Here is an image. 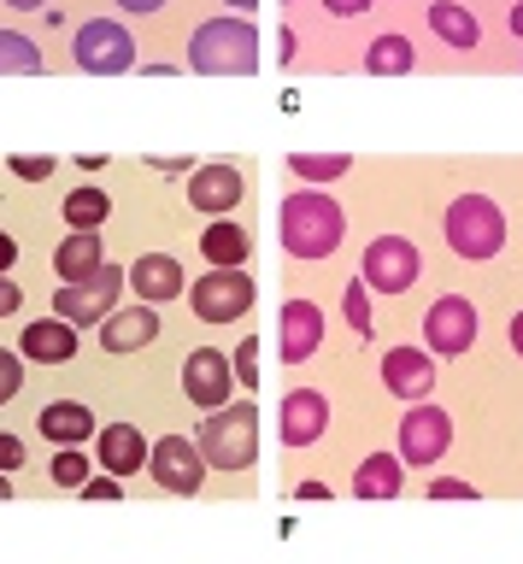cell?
<instances>
[{
    "label": "cell",
    "instance_id": "11",
    "mask_svg": "<svg viewBox=\"0 0 523 564\" xmlns=\"http://www.w3.org/2000/svg\"><path fill=\"white\" fill-rule=\"evenodd\" d=\"M148 470L165 494H200L206 488V458L188 435H160L148 441Z\"/></svg>",
    "mask_w": 523,
    "mask_h": 564
},
{
    "label": "cell",
    "instance_id": "29",
    "mask_svg": "<svg viewBox=\"0 0 523 564\" xmlns=\"http://www.w3.org/2000/svg\"><path fill=\"white\" fill-rule=\"evenodd\" d=\"M288 171L301 176V183L324 188V183H336V176L353 171V159H347V153H288Z\"/></svg>",
    "mask_w": 523,
    "mask_h": 564
},
{
    "label": "cell",
    "instance_id": "4",
    "mask_svg": "<svg viewBox=\"0 0 523 564\" xmlns=\"http://www.w3.org/2000/svg\"><path fill=\"white\" fill-rule=\"evenodd\" d=\"M442 236H447V247L459 259H470V264H482V259H494L500 247H505V212L488 200V194H477V188H465L459 200L447 206V218H442Z\"/></svg>",
    "mask_w": 523,
    "mask_h": 564
},
{
    "label": "cell",
    "instance_id": "5",
    "mask_svg": "<svg viewBox=\"0 0 523 564\" xmlns=\"http://www.w3.org/2000/svg\"><path fill=\"white\" fill-rule=\"evenodd\" d=\"M72 59L89 77H124V70H135V35L118 18H89L72 35Z\"/></svg>",
    "mask_w": 523,
    "mask_h": 564
},
{
    "label": "cell",
    "instance_id": "43",
    "mask_svg": "<svg viewBox=\"0 0 523 564\" xmlns=\"http://www.w3.org/2000/svg\"><path fill=\"white\" fill-rule=\"evenodd\" d=\"M505 335H512V352L523 359V312H512V324H505Z\"/></svg>",
    "mask_w": 523,
    "mask_h": 564
},
{
    "label": "cell",
    "instance_id": "1",
    "mask_svg": "<svg viewBox=\"0 0 523 564\" xmlns=\"http://www.w3.org/2000/svg\"><path fill=\"white\" fill-rule=\"evenodd\" d=\"M341 236H347V212L336 206V194H324V188L283 194V206H276V241H283L288 259L318 264L341 247Z\"/></svg>",
    "mask_w": 523,
    "mask_h": 564
},
{
    "label": "cell",
    "instance_id": "3",
    "mask_svg": "<svg viewBox=\"0 0 523 564\" xmlns=\"http://www.w3.org/2000/svg\"><path fill=\"white\" fill-rule=\"evenodd\" d=\"M195 447L206 458V470H253V458H259V405L230 400V405H218V412H206Z\"/></svg>",
    "mask_w": 523,
    "mask_h": 564
},
{
    "label": "cell",
    "instance_id": "45",
    "mask_svg": "<svg viewBox=\"0 0 523 564\" xmlns=\"http://www.w3.org/2000/svg\"><path fill=\"white\" fill-rule=\"evenodd\" d=\"M7 7H12V12H42L47 0H7Z\"/></svg>",
    "mask_w": 523,
    "mask_h": 564
},
{
    "label": "cell",
    "instance_id": "21",
    "mask_svg": "<svg viewBox=\"0 0 523 564\" xmlns=\"http://www.w3.org/2000/svg\"><path fill=\"white\" fill-rule=\"evenodd\" d=\"M36 430L54 447H83V441H95V412L83 400H47L36 412Z\"/></svg>",
    "mask_w": 523,
    "mask_h": 564
},
{
    "label": "cell",
    "instance_id": "44",
    "mask_svg": "<svg viewBox=\"0 0 523 564\" xmlns=\"http://www.w3.org/2000/svg\"><path fill=\"white\" fill-rule=\"evenodd\" d=\"M276 53H283V59H294V30H288V24L276 30Z\"/></svg>",
    "mask_w": 523,
    "mask_h": 564
},
{
    "label": "cell",
    "instance_id": "34",
    "mask_svg": "<svg viewBox=\"0 0 523 564\" xmlns=\"http://www.w3.org/2000/svg\"><path fill=\"white\" fill-rule=\"evenodd\" d=\"M19 388H24V359L12 347H0V405L19 400Z\"/></svg>",
    "mask_w": 523,
    "mask_h": 564
},
{
    "label": "cell",
    "instance_id": "19",
    "mask_svg": "<svg viewBox=\"0 0 523 564\" xmlns=\"http://www.w3.org/2000/svg\"><path fill=\"white\" fill-rule=\"evenodd\" d=\"M95 458H100V470H107V476L124 482V476H135L148 465V441H142L135 423H107V430L95 435Z\"/></svg>",
    "mask_w": 523,
    "mask_h": 564
},
{
    "label": "cell",
    "instance_id": "49",
    "mask_svg": "<svg viewBox=\"0 0 523 564\" xmlns=\"http://www.w3.org/2000/svg\"><path fill=\"white\" fill-rule=\"evenodd\" d=\"M283 7H288V0H283Z\"/></svg>",
    "mask_w": 523,
    "mask_h": 564
},
{
    "label": "cell",
    "instance_id": "32",
    "mask_svg": "<svg viewBox=\"0 0 523 564\" xmlns=\"http://www.w3.org/2000/svg\"><path fill=\"white\" fill-rule=\"evenodd\" d=\"M230 370H236V382H241V388H259V335H241V347H236Z\"/></svg>",
    "mask_w": 523,
    "mask_h": 564
},
{
    "label": "cell",
    "instance_id": "48",
    "mask_svg": "<svg viewBox=\"0 0 523 564\" xmlns=\"http://www.w3.org/2000/svg\"><path fill=\"white\" fill-rule=\"evenodd\" d=\"M0 500H12V482H7V476H0Z\"/></svg>",
    "mask_w": 523,
    "mask_h": 564
},
{
    "label": "cell",
    "instance_id": "31",
    "mask_svg": "<svg viewBox=\"0 0 523 564\" xmlns=\"http://www.w3.org/2000/svg\"><path fill=\"white\" fill-rule=\"evenodd\" d=\"M89 458H83L77 447H59V458H54V482L59 488H83V482H89Z\"/></svg>",
    "mask_w": 523,
    "mask_h": 564
},
{
    "label": "cell",
    "instance_id": "33",
    "mask_svg": "<svg viewBox=\"0 0 523 564\" xmlns=\"http://www.w3.org/2000/svg\"><path fill=\"white\" fill-rule=\"evenodd\" d=\"M7 165H12L19 183H47V176H54V159H47V153H12Z\"/></svg>",
    "mask_w": 523,
    "mask_h": 564
},
{
    "label": "cell",
    "instance_id": "42",
    "mask_svg": "<svg viewBox=\"0 0 523 564\" xmlns=\"http://www.w3.org/2000/svg\"><path fill=\"white\" fill-rule=\"evenodd\" d=\"M294 500H329V488L318 482V476H312V482H301V488H294Z\"/></svg>",
    "mask_w": 523,
    "mask_h": 564
},
{
    "label": "cell",
    "instance_id": "15",
    "mask_svg": "<svg viewBox=\"0 0 523 564\" xmlns=\"http://www.w3.org/2000/svg\"><path fill=\"white\" fill-rule=\"evenodd\" d=\"M324 430H329V400L318 394V388H288L283 412H276L283 447H312V441H324Z\"/></svg>",
    "mask_w": 523,
    "mask_h": 564
},
{
    "label": "cell",
    "instance_id": "10",
    "mask_svg": "<svg viewBox=\"0 0 523 564\" xmlns=\"http://www.w3.org/2000/svg\"><path fill=\"white\" fill-rule=\"evenodd\" d=\"M453 447V417L442 412V405H406V417H400V465H412V470H429V465H442Z\"/></svg>",
    "mask_w": 523,
    "mask_h": 564
},
{
    "label": "cell",
    "instance_id": "46",
    "mask_svg": "<svg viewBox=\"0 0 523 564\" xmlns=\"http://www.w3.org/2000/svg\"><path fill=\"white\" fill-rule=\"evenodd\" d=\"M224 7H230V12H236V18H248V12H253V7H259V0H224Z\"/></svg>",
    "mask_w": 523,
    "mask_h": 564
},
{
    "label": "cell",
    "instance_id": "18",
    "mask_svg": "<svg viewBox=\"0 0 523 564\" xmlns=\"http://www.w3.org/2000/svg\"><path fill=\"white\" fill-rule=\"evenodd\" d=\"M160 329H165L160 312L135 300V306H118L107 324H100V347H107V352H142V347L160 341Z\"/></svg>",
    "mask_w": 523,
    "mask_h": 564
},
{
    "label": "cell",
    "instance_id": "47",
    "mask_svg": "<svg viewBox=\"0 0 523 564\" xmlns=\"http://www.w3.org/2000/svg\"><path fill=\"white\" fill-rule=\"evenodd\" d=\"M512 35H517V42H523V0H517V7H512Z\"/></svg>",
    "mask_w": 523,
    "mask_h": 564
},
{
    "label": "cell",
    "instance_id": "39",
    "mask_svg": "<svg viewBox=\"0 0 523 564\" xmlns=\"http://www.w3.org/2000/svg\"><path fill=\"white\" fill-rule=\"evenodd\" d=\"M165 7H171V0H118V12H130V18H153Z\"/></svg>",
    "mask_w": 523,
    "mask_h": 564
},
{
    "label": "cell",
    "instance_id": "30",
    "mask_svg": "<svg viewBox=\"0 0 523 564\" xmlns=\"http://www.w3.org/2000/svg\"><path fill=\"white\" fill-rule=\"evenodd\" d=\"M341 317H347V324H353V329L364 335V341L377 335V317H371V289H364V282H347V289H341Z\"/></svg>",
    "mask_w": 523,
    "mask_h": 564
},
{
    "label": "cell",
    "instance_id": "2",
    "mask_svg": "<svg viewBox=\"0 0 523 564\" xmlns=\"http://www.w3.org/2000/svg\"><path fill=\"white\" fill-rule=\"evenodd\" d=\"M188 70H200V77H253L259 70V30L253 18H206L195 24L188 35Z\"/></svg>",
    "mask_w": 523,
    "mask_h": 564
},
{
    "label": "cell",
    "instance_id": "24",
    "mask_svg": "<svg viewBox=\"0 0 523 564\" xmlns=\"http://www.w3.org/2000/svg\"><path fill=\"white\" fill-rule=\"evenodd\" d=\"M400 488H406V465H400L394 453H371L353 470V494H359V500H394Z\"/></svg>",
    "mask_w": 523,
    "mask_h": 564
},
{
    "label": "cell",
    "instance_id": "25",
    "mask_svg": "<svg viewBox=\"0 0 523 564\" xmlns=\"http://www.w3.org/2000/svg\"><path fill=\"white\" fill-rule=\"evenodd\" d=\"M429 30L442 35L447 47H459V53L482 47V24L459 7V0H435V7H429Z\"/></svg>",
    "mask_w": 523,
    "mask_h": 564
},
{
    "label": "cell",
    "instance_id": "22",
    "mask_svg": "<svg viewBox=\"0 0 523 564\" xmlns=\"http://www.w3.org/2000/svg\"><path fill=\"white\" fill-rule=\"evenodd\" d=\"M100 264H107L100 229H72V236L54 247V276H59V282H89Z\"/></svg>",
    "mask_w": 523,
    "mask_h": 564
},
{
    "label": "cell",
    "instance_id": "8",
    "mask_svg": "<svg viewBox=\"0 0 523 564\" xmlns=\"http://www.w3.org/2000/svg\"><path fill=\"white\" fill-rule=\"evenodd\" d=\"M424 276V253H417L412 236H377L364 247V264H359V282L377 294H406L412 282Z\"/></svg>",
    "mask_w": 523,
    "mask_h": 564
},
{
    "label": "cell",
    "instance_id": "14",
    "mask_svg": "<svg viewBox=\"0 0 523 564\" xmlns=\"http://www.w3.org/2000/svg\"><path fill=\"white\" fill-rule=\"evenodd\" d=\"M241 194H248V176H241L230 159H213V165L188 171V206L206 212V218H230L241 206Z\"/></svg>",
    "mask_w": 523,
    "mask_h": 564
},
{
    "label": "cell",
    "instance_id": "40",
    "mask_svg": "<svg viewBox=\"0 0 523 564\" xmlns=\"http://www.w3.org/2000/svg\"><path fill=\"white\" fill-rule=\"evenodd\" d=\"M364 7H377V0H324V12H336V18H359Z\"/></svg>",
    "mask_w": 523,
    "mask_h": 564
},
{
    "label": "cell",
    "instance_id": "26",
    "mask_svg": "<svg viewBox=\"0 0 523 564\" xmlns=\"http://www.w3.org/2000/svg\"><path fill=\"white\" fill-rule=\"evenodd\" d=\"M412 65H417V47L406 35H377V42L364 47V70H371V77H406Z\"/></svg>",
    "mask_w": 523,
    "mask_h": 564
},
{
    "label": "cell",
    "instance_id": "28",
    "mask_svg": "<svg viewBox=\"0 0 523 564\" xmlns=\"http://www.w3.org/2000/svg\"><path fill=\"white\" fill-rule=\"evenodd\" d=\"M112 218V194L107 188H72V194H65V224H72V229H100V224H107Z\"/></svg>",
    "mask_w": 523,
    "mask_h": 564
},
{
    "label": "cell",
    "instance_id": "36",
    "mask_svg": "<svg viewBox=\"0 0 523 564\" xmlns=\"http://www.w3.org/2000/svg\"><path fill=\"white\" fill-rule=\"evenodd\" d=\"M77 494H83V500H118V494H124V482H118V476H89Z\"/></svg>",
    "mask_w": 523,
    "mask_h": 564
},
{
    "label": "cell",
    "instance_id": "6",
    "mask_svg": "<svg viewBox=\"0 0 523 564\" xmlns=\"http://www.w3.org/2000/svg\"><path fill=\"white\" fill-rule=\"evenodd\" d=\"M124 289H130L124 271H118V264L107 259L89 282H59L54 317H65L72 329H83V324H107V317L118 312V294H124Z\"/></svg>",
    "mask_w": 523,
    "mask_h": 564
},
{
    "label": "cell",
    "instance_id": "20",
    "mask_svg": "<svg viewBox=\"0 0 523 564\" xmlns=\"http://www.w3.org/2000/svg\"><path fill=\"white\" fill-rule=\"evenodd\" d=\"M19 359H36V365H72V359H77V329L65 324V317H36V324H24Z\"/></svg>",
    "mask_w": 523,
    "mask_h": 564
},
{
    "label": "cell",
    "instance_id": "27",
    "mask_svg": "<svg viewBox=\"0 0 523 564\" xmlns=\"http://www.w3.org/2000/svg\"><path fill=\"white\" fill-rule=\"evenodd\" d=\"M42 47L24 30H0V77H42Z\"/></svg>",
    "mask_w": 523,
    "mask_h": 564
},
{
    "label": "cell",
    "instance_id": "37",
    "mask_svg": "<svg viewBox=\"0 0 523 564\" xmlns=\"http://www.w3.org/2000/svg\"><path fill=\"white\" fill-rule=\"evenodd\" d=\"M7 470H24V441L0 430V476H7Z\"/></svg>",
    "mask_w": 523,
    "mask_h": 564
},
{
    "label": "cell",
    "instance_id": "16",
    "mask_svg": "<svg viewBox=\"0 0 523 564\" xmlns=\"http://www.w3.org/2000/svg\"><path fill=\"white\" fill-rule=\"evenodd\" d=\"M382 388L406 405H424L429 388H435V359L424 347H389L382 352Z\"/></svg>",
    "mask_w": 523,
    "mask_h": 564
},
{
    "label": "cell",
    "instance_id": "35",
    "mask_svg": "<svg viewBox=\"0 0 523 564\" xmlns=\"http://www.w3.org/2000/svg\"><path fill=\"white\" fill-rule=\"evenodd\" d=\"M429 500H477V488L459 482V476H435V482H429Z\"/></svg>",
    "mask_w": 523,
    "mask_h": 564
},
{
    "label": "cell",
    "instance_id": "9",
    "mask_svg": "<svg viewBox=\"0 0 523 564\" xmlns=\"http://www.w3.org/2000/svg\"><path fill=\"white\" fill-rule=\"evenodd\" d=\"M477 329H482L477 306H470L465 294H442L424 312V352L429 359H459V352L477 347Z\"/></svg>",
    "mask_w": 523,
    "mask_h": 564
},
{
    "label": "cell",
    "instance_id": "38",
    "mask_svg": "<svg viewBox=\"0 0 523 564\" xmlns=\"http://www.w3.org/2000/svg\"><path fill=\"white\" fill-rule=\"evenodd\" d=\"M19 306H24V289H19L12 276H0V317H12Z\"/></svg>",
    "mask_w": 523,
    "mask_h": 564
},
{
    "label": "cell",
    "instance_id": "23",
    "mask_svg": "<svg viewBox=\"0 0 523 564\" xmlns=\"http://www.w3.org/2000/svg\"><path fill=\"white\" fill-rule=\"evenodd\" d=\"M248 247H253V236L236 218H213L200 229V253L213 271H241V264H248Z\"/></svg>",
    "mask_w": 523,
    "mask_h": 564
},
{
    "label": "cell",
    "instance_id": "13",
    "mask_svg": "<svg viewBox=\"0 0 523 564\" xmlns=\"http://www.w3.org/2000/svg\"><path fill=\"white\" fill-rule=\"evenodd\" d=\"M324 347V306L318 300H283L276 306V352L283 365H306Z\"/></svg>",
    "mask_w": 523,
    "mask_h": 564
},
{
    "label": "cell",
    "instance_id": "7",
    "mask_svg": "<svg viewBox=\"0 0 523 564\" xmlns=\"http://www.w3.org/2000/svg\"><path fill=\"white\" fill-rule=\"evenodd\" d=\"M259 300V282L248 276V264L241 271H206L188 282V306H195L200 324H236V317H248Z\"/></svg>",
    "mask_w": 523,
    "mask_h": 564
},
{
    "label": "cell",
    "instance_id": "12",
    "mask_svg": "<svg viewBox=\"0 0 523 564\" xmlns=\"http://www.w3.org/2000/svg\"><path fill=\"white\" fill-rule=\"evenodd\" d=\"M183 394L200 405V412H218V405L236 400V370H230V352L218 347H195L183 359Z\"/></svg>",
    "mask_w": 523,
    "mask_h": 564
},
{
    "label": "cell",
    "instance_id": "41",
    "mask_svg": "<svg viewBox=\"0 0 523 564\" xmlns=\"http://www.w3.org/2000/svg\"><path fill=\"white\" fill-rule=\"evenodd\" d=\"M12 264H19V241L0 229V276H12Z\"/></svg>",
    "mask_w": 523,
    "mask_h": 564
},
{
    "label": "cell",
    "instance_id": "17",
    "mask_svg": "<svg viewBox=\"0 0 523 564\" xmlns=\"http://www.w3.org/2000/svg\"><path fill=\"white\" fill-rule=\"evenodd\" d=\"M124 282L135 289L142 306H165V300H183L188 294V276H183V264L171 259V253H142L124 271Z\"/></svg>",
    "mask_w": 523,
    "mask_h": 564
}]
</instances>
